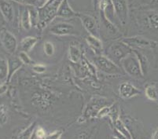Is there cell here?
<instances>
[{
	"mask_svg": "<svg viewBox=\"0 0 158 139\" xmlns=\"http://www.w3.org/2000/svg\"><path fill=\"white\" fill-rule=\"evenodd\" d=\"M120 64L125 72L131 76L135 77V78L143 76L139 61L138 60L137 56L134 52L131 53L128 55L126 56L125 58H123L120 61Z\"/></svg>",
	"mask_w": 158,
	"mask_h": 139,
	"instance_id": "6da1fadb",
	"label": "cell"
},
{
	"mask_svg": "<svg viewBox=\"0 0 158 139\" xmlns=\"http://www.w3.org/2000/svg\"><path fill=\"white\" fill-rule=\"evenodd\" d=\"M133 52V50L131 49V47L122 42L114 43L112 44L107 51L108 58L111 59L114 62H120L123 58L128 55L129 54Z\"/></svg>",
	"mask_w": 158,
	"mask_h": 139,
	"instance_id": "7a4b0ae2",
	"label": "cell"
},
{
	"mask_svg": "<svg viewBox=\"0 0 158 139\" xmlns=\"http://www.w3.org/2000/svg\"><path fill=\"white\" fill-rule=\"evenodd\" d=\"M95 64L98 68L104 72L110 74V75H117L121 73V70L120 69L116 63L112 61L107 57L98 55L94 58Z\"/></svg>",
	"mask_w": 158,
	"mask_h": 139,
	"instance_id": "3957f363",
	"label": "cell"
},
{
	"mask_svg": "<svg viewBox=\"0 0 158 139\" xmlns=\"http://www.w3.org/2000/svg\"><path fill=\"white\" fill-rule=\"evenodd\" d=\"M116 17L122 26L126 25L128 21L127 0H112Z\"/></svg>",
	"mask_w": 158,
	"mask_h": 139,
	"instance_id": "277c9868",
	"label": "cell"
},
{
	"mask_svg": "<svg viewBox=\"0 0 158 139\" xmlns=\"http://www.w3.org/2000/svg\"><path fill=\"white\" fill-rule=\"evenodd\" d=\"M139 18L144 28L150 31H158V11H144L141 13Z\"/></svg>",
	"mask_w": 158,
	"mask_h": 139,
	"instance_id": "5b68a950",
	"label": "cell"
},
{
	"mask_svg": "<svg viewBox=\"0 0 158 139\" xmlns=\"http://www.w3.org/2000/svg\"><path fill=\"white\" fill-rule=\"evenodd\" d=\"M49 31L51 34H54L58 36H64V35H77V31H76L73 24L65 21H60L55 24H53L50 28Z\"/></svg>",
	"mask_w": 158,
	"mask_h": 139,
	"instance_id": "8992f818",
	"label": "cell"
},
{
	"mask_svg": "<svg viewBox=\"0 0 158 139\" xmlns=\"http://www.w3.org/2000/svg\"><path fill=\"white\" fill-rule=\"evenodd\" d=\"M78 18L81 21L83 26L88 31L90 35L99 37L98 24L95 18L85 13H79Z\"/></svg>",
	"mask_w": 158,
	"mask_h": 139,
	"instance_id": "52a82bcc",
	"label": "cell"
},
{
	"mask_svg": "<svg viewBox=\"0 0 158 139\" xmlns=\"http://www.w3.org/2000/svg\"><path fill=\"white\" fill-rule=\"evenodd\" d=\"M0 42L9 54H13L15 53L18 47V41L15 36L10 31L5 29H2L0 31Z\"/></svg>",
	"mask_w": 158,
	"mask_h": 139,
	"instance_id": "ba28073f",
	"label": "cell"
},
{
	"mask_svg": "<svg viewBox=\"0 0 158 139\" xmlns=\"http://www.w3.org/2000/svg\"><path fill=\"white\" fill-rule=\"evenodd\" d=\"M122 41L125 43L129 47H135L139 48H146V47L153 48L156 46V43L153 41H151L143 36L130 37V38L123 39Z\"/></svg>",
	"mask_w": 158,
	"mask_h": 139,
	"instance_id": "9c48e42d",
	"label": "cell"
},
{
	"mask_svg": "<svg viewBox=\"0 0 158 139\" xmlns=\"http://www.w3.org/2000/svg\"><path fill=\"white\" fill-rule=\"evenodd\" d=\"M119 93L123 98L129 99L135 96L139 95L141 94V91L131 83L123 82L119 87Z\"/></svg>",
	"mask_w": 158,
	"mask_h": 139,
	"instance_id": "30bf717a",
	"label": "cell"
},
{
	"mask_svg": "<svg viewBox=\"0 0 158 139\" xmlns=\"http://www.w3.org/2000/svg\"><path fill=\"white\" fill-rule=\"evenodd\" d=\"M79 13L76 12L70 6L69 0H62V2L60 4L57 12V18H78Z\"/></svg>",
	"mask_w": 158,
	"mask_h": 139,
	"instance_id": "8fae6325",
	"label": "cell"
},
{
	"mask_svg": "<svg viewBox=\"0 0 158 139\" xmlns=\"http://www.w3.org/2000/svg\"><path fill=\"white\" fill-rule=\"evenodd\" d=\"M0 12L7 22L14 20V9L10 0H0Z\"/></svg>",
	"mask_w": 158,
	"mask_h": 139,
	"instance_id": "7c38bea8",
	"label": "cell"
},
{
	"mask_svg": "<svg viewBox=\"0 0 158 139\" xmlns=\"http://www.w3.org/2000/svg\"><path fill=\"white\" fill-rule=\"evenodd\" d=\"M21 24L22 28L26 31H29L31 28V21L30 11L28 7H24L21 15Z\"/></svg>",
	"mask_w": 158,
	"mask_h": 139,
	"instance_id": "4fadbf2b",
	"label": "cell"
},
{
	"mask_svg": "<svg viewBox=\"0 0 158 139\" xmlns=\"http://www.w3.org/2000/svg\"><path fill=\"white\" fill-rule=\"evenodd\" d=\"M86 41H87V44L90 47V48H92L96 54H99L102 51V43L98 39V37L94 36V35H90L86 38Z\"/></svg>",
	"mask_w": 158,
	"mask_h": 139,
	"instance_id": "5bb4252c",
	"label": "cell"
},
{
	"mask_svg": "<svg viewBox=\"0 0 158 139\" xmlns=\"http://www.w3.org/2000/svg\"><path fill=\"white\" fill-rule=\"evenodd\" d=\"M133 52H134L135 54V55L137 56L138 60H139V64H140L141 69H142V72H143V76H145L146 74H147L148 71H149V60H148V58H146V55L143 54L142 52H140V51L134 50Z\"/></svg>",
	"mask_w": 158,
	"mask_h": 139,
	"instance_id": "9a60e30c",
	"label": "cell"
},
{
	"mask_svg": "<svg viewBox=\"0 0 158 139\" xmlns=\"http://www.w3.org/2000/svg\"><path fill=\"white\" fill-rule=\"evenodd\" d=\"M38 42V39L36 37L28 36L26 38L23 39L21 43V47L23 51L29 53L30 51L35 47V44Z\"/></svg>",
	"mask_w": 158,
	"mask_h": 139,
	"instance_id": "2e32d148",
	"label": "cell"
},
{
	"mask_svg": "<svg viewBox=\"0 0 158 139\" xmlns=\"http://www.w3.org/2000/svg\"><path fill=\"white\" fill-rule=\"evenodd\" d=\"M9 67L8 61L3 55L0 54V81H4L8 78Z\"/></svg>",
	"mask_w": 158,
	"mask_h": 139,
	"instance_id": "e0dca14e",
	"label": "cell"
},
{
	"mask_svg": "<svg viewBox=\"0 0 158 139\" xmlns=\"http://www.w3.org/2000/svg\"><path fill=\"white\" fill-rule=\"evenodd\" d=\"M145 94L150 101L158 102V86L155 84H149L145 89Z\"/></svg>",
	"mask_w": 158,
	"mask_h": 139,
	"instance_id": "ac0fdd59",
	"label": "cell"
},
{
	"mask_svg": "<svg viewBox=\"0 0 158 139\" xmlns=\"http://www.w3.org/2000/svg\"><path fill=\"white\" fill-rule=\"evenodd\" d=\"M22 61L18 58H12L8 61V67H9V74H8V80L11 78L14 72L18 69H19L22 66Z\"/></svg>",
	"mask_w": 158,
	"mask_h": 139,
	"instance_id": "d6986e66",
	"label": "cell"
},
{
	"mask_svg": "<svg viewBox=\"0 0 158 139\" xmlns=\"http://www.w3.org/2000/svg\"><path fill=\"white\" fill-rule=\"evenodd\" d=\"M9 120V112L6 104L0 105V126H4Z\"/></svg>",
	"mask_w": 158,
	"mask_h": 139,
	"instance_id": "ffe728a7",
	"label": "cell"
},
{
	"mask_svg": "<svg viewBox=\"0 0 158 139\" xmlns=\"http://www.w3.org/2000/svg\"><path fill=\"white\" fill-rule=\"evenodd\" d=\"M80 51L77 47L71 46L69 48V59L73 62H77L80 58Z\"/></svg>",
	"mask_w": 158,
	"mask_h": 139,
	"instance_id": "44dd1931",
	"label": "cell"
},
{
	"mask_svg": "<svg viewBox=\"0 0 158 139\" xmlns=\"http://www.w3.org/2000/svg\"><path fill=\"white\" fill-rule=\"evenodd\" d=\"M44 51L46 55L48 57H51L54 55V52H55V47L52 43L47 41L44 44Z\"/></svg>",
	"mask_w": 158,
	"mask_h": 139,
	"instance_id": "7402d4cb",
	"label": "cell"
},
{
	"mask_svg": "<svg viewBox=\"0 0 158 139\" xmlns=\"http://www.w3.org/2000/svg\"><path fill=\"white\" fill-rule=\"evenodd\" d=\"M115 125H116V127L117 128V130H120V132H121L125 137H127L128 138H131V135L127 132V130L126 129L125 126H124V124L120 120H116L115 122Z\"/></svg>",
	"mask_w": 158,
	"mask_h": 139,
	"instance_id": "603a6c76",
	"label": "cell"
},
{
	"mask_svg": "<svg viewBox=\"0 0 158 139\" xmlns=\"http://www.w3.org/2000/svg\"><path fill=\"white\" fill-rule=\"evenodd\" d=\"M19 58L21 61H22L23 64H32V61L30 58L29 56L28 55V53L25 52V51H21L19 54Z\"/></svg>",
	"mask_w": 158,
	"mask_h": 139,
	"instance_id": "cb8c5ba5",
	"label": "cell"
},
{
	"mask_svg": "<svg viewBox=\"0 0 158 139\" xmlns=\"http://www.w3.org/2000/svg\"><path fill=\"white\" fill-rule=\"evenodd\" d=\"M143 6H158V0H139Z\"/></svg>",
	"mask_w": 158,
	"mask_h": 139,
	"instance_id": "d4e9b609",
	"label": "cell"
},
{
	"mask_svg": "<svg viewBox=\"0 0 158 139\" xmlns=\"http://www.w3.org/2000/svg\"><path fill=\"white\" fill-rule=\"evenodd\" d=\"M14 2H18L21 5L27 6H36V0H10Z\"/></svg>",
	"mask_w": 158,
	"mask_h": 139,
	"instance_id": "484cf974",
	"label": "cell"
},
{
	"mask_svg": "<svg viewBox=\"0 0 158 139\" xmlns=\"http://www.w3.org/2000/svg\"><path fill=\"white\" fill-rule=\"evenodd\" d=\"M32 69L35 72L41 74V73H44L46 71V66L42 64H35L33 65Z\"/></svg>",
	"mask_w": 158,
	"mask_h": 139,
	"instance_id": "4316f807",
	"label": "cell"
},
{
	"mask_svg": "<svg viewBox=\"0 0 158 139\" xmlns=\"http://www.w3.org/2000/svg\"><path fill=\"white\" fill-rule=\"evenodd\" d=\"M109 112H110V108H108V107H104V108H102V109L98 112V117H105V116L108 115V113Z\"/></svg>",
	"mask_w": 158,
	"mask_h": 139,
	"instance_id": "83f0119b",
	"label": "cell"
},
{
	"mask_svg": "<svg viewBox=\"0 0 158 139\" xmlns=\"http://www.w3.org/2000/svg\"><path fill=\"white\" fill-rule=\"evenodd\" d=\"M35 134H36V137L38 138H44L46 137L45 130L43 128H41V127L37 129V130L35 131Z\"/></svg>",
	"mask_w": 158,
	"mask_h": 139,
	"instance_id": "f1b7e54d",
	"label": "cell"
},
{
	"mask_svg": "<svg viewBox=\"0 0 158 139\" xmlns=\"http://www.w3.org/2000/svg\"><path fill=\"white\" fill-rule=\"evenodd\" d=\"M7 91V86L6 84H2L0 85V94H2L6 92Z\"/></svg>",
	"mask_w": 158,
	"mask_h": 139,
	"instance_id": "f546056e",
	"label": "cell"
},
{
	"mask_svg": "<svg viewBox=\"0 0 158 139\" xmlns=\"http://www.w3.org/2000/svg\"><path fill=\"white\" fill-rule=\"evenodd\" d=\"M61 134H58V132H57V131H55L54 134H51V135L49 136L48 137H50V138H59L60 136H61Z\"/></svg>",
	"mask_w": 158,
	"mask_h": 139,
	"instance_id": "4dcf8cb0",
	"label": "cell"
},
{
	"mask_svg": "<svg viewBox=\"0 0 158 139\" xmlns=\"http://www.w3.org/2000/svg\"><path fill=\"white\" fill-rule=\"evenodd\" d=\"M99 1H100V0H91V2H92L93 8H94V10H97V8L98 7Z\"/></svg>",
	"mask_w": 158,
	"mask_h": 139,
	"instance_id": "1f68e13d",
	"label": "cell"
},
{
	"mask_svg": "<svg viewBox=\"0 0 158 139\" xmlns=\"http://www.w3.org/2000/svg\"><path fill=\"white\" fill-rule=\"evenodd\" d=\"M152 138H158V128L154 131V133L152 135Z\"/></svg>",
	"mask_w": 158,
	"mask_h": 139,
	"instance_id": "d6a6232c",
	"label": "cell"
},
{
	"mask_svg": "<svg viewBox=\"0 0 158 139\" xmlns=\"http://www.w3.org/2000/svg\"><path fill=\"white\" fill-rule=\"evenodd\" d=\"M2 29H3V25H2V21H0V31H2Z\"/></svg>",
	"mask_w": 158,
	"mask_h": 139,
	"instance_id": "836d02e7",
	"label": "cell"
}]
</instances>
